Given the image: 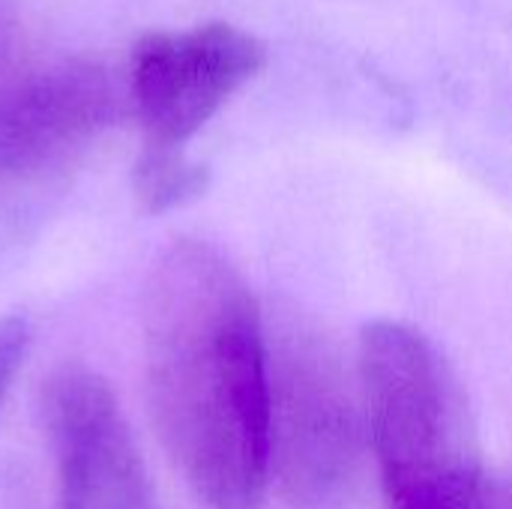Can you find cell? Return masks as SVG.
Masks as SVG:
<instances>
[{
    "label": "cell",
    "mask_w": 512,
    "mask_h": 509,
    "mask_svg": "<svg viewBox=\"0 0 512 509\" xmlns=\"http://www.w3.org/2000/svg\"><path fill=\"white\" fill-rule=\"evenodd\" d=\"M150 414L210 509H258L267 468V330L240 270L201 240L168 246L144 294Z\"/></svg>",
    "instance_id": "1"
},
{
    "label": "cell",
    "mask_w": 512,
    "mask_h": 509,
    "mask_svg": "<svg viewBox=\"0 0 512 509\" xmlns=\"http://www.w3.org/2000/svg\"><path fill=\"white\" fill-rule=\"evenodd\" d=\"M354 366L387 509H501L465 387L429 336L372 321Z\"/></svg>",
    "instance_id": "2"
},
{
    "label": "cell",
    "mask_w": 512,
    "mask_h": 509,
    "mask_svg": "<svg viewBox=\"0 0 512 509\" xmlns=\"http://www.w3.org/2000/svg\"><path fill=\"white\" fill-rule=\"evenodd\" d=\"M267 468L270 483L303 509L342 507L369 453L366 411L339 351L315 327L267 336Z\"/></svg>",
    "instance_id": "3"
},
{
    "label": "cell",
    "mask_w": 512,
    "mask_h": 509,
    "mask_svg": "<svg viewBox=\"0 0 512 509\" xmlns=\"http://www.w3.org/2000/svg\"><path fill=\"white\" fill-rule=\"evenodd\" d=\"M264 63V45L225 21L144 33L129 63V102L144 144L183 147Z\"/></svg>",
    "instance_id": "4"
},
{
    "label": "cell",
    "mask_w": 512,
    "mask_h": 509,
    "mask_svg": "<svg viewBox=\"0 0 512 509\" xmlns=\"http://www.w3.org/2000/svg\"><path fill=\"white\" fill-rule=\"evenodd\" d=\"M42 420L60 509H159L132 426L99 372L81 363L54 369L42 384Z\"/></svg>",
    "instance_id": "5"
},
{
    "label": "cell",
    "mask_w": 512,
    "mask_h": 509,
    "mask_svg": "<svg viewBox=\"0 0 512 509\" xmlns=\"http://www.w3.org/2000/svg\"><path fill=\"white\" fill-rule=\"evenodd\" d=\"M120 114V93L93 60H54L0 84V183L60 168Z\"/></svg>",
    "instance_id": "6"
},
{
    "label": "cell",
    "mask_w": 512,
    "mask_h": 509,
    "mask_svg": "<svg viewBox=\"0 0 512 509\" xmlns=\"http://www.w3.org/2000/svg\"><path fill=\"white\" fill-rule=\"evenodd\" d=\"M210 171L201 162H192L183 147H147L141 150L132 186L144 213H168L204 195Z\"/></svg>",
    "instance_id": "7"
},
{
    "label": "cell",
    "mask_w": 512,
    "mask_h": 509,
    "mask_svg": "<svg viewBox=\"0 0 512 509\" xmlns=\"http://www.w3.org/2000/svg\"><path fill=\"white\" fill-rule=\"evenodd\" d=\"M30 348V324L21 315H0V408L6 393L27 357Z\"/></svg>",
    "instance_id": "8"
},
{
    "label": "cell",
    "mask_w": 512,
    "mask_h": 509,
    "mask_svg": "<svg viewBox=\"0 0 512 509\" xmlns=\"http://www.w3.org/2000/svg\"><path fill=\"white\" fill-rule=\"evenodd\" d=\"M9 42H12V21H9V12H6L3 3H0V60H3Z\"/></svg>",
    "instance_id": "9"
}]
</instances>
